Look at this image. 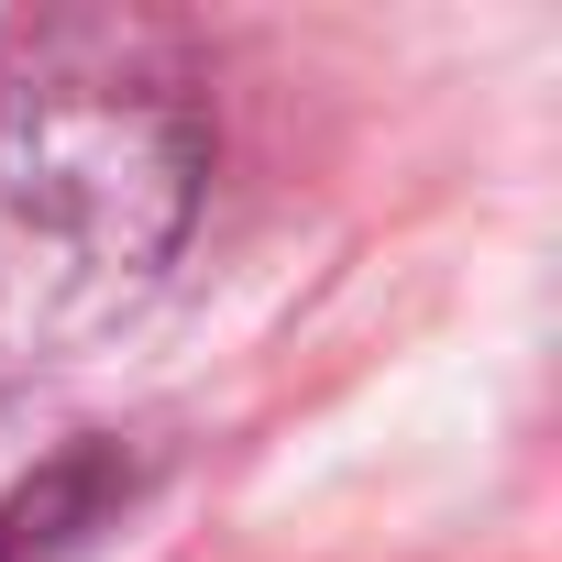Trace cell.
<instances>
[{
	"label": "cell",
	"mask_w": 562,
	"mask_h": 562,
	"mask_svg": "<svg viewBox=\"0 0 562 562\" xmlns=\"http://www.w3.org/2000/svg\"><path fill=\"white\" fill-rule=\"evenodd\" d=\"M210 210V100L166 23H0V397L111 342Z\"/></svg>",
	"instance_id": "1"
},
{
	"label": "cell",
	"mask_w": 562,
	"mask_h": 562,
	"mask_svg": "<svg viewBox=\"0 0 562 562\" xmlns=\"http://www.w3.org/2000/svg\"><path fill=\"white\" fill-rule=\"evenodd\" d=\"M0 562H12V540H0Z\"/></svg>",
	"instance_id": "2"
}]
</instances>
